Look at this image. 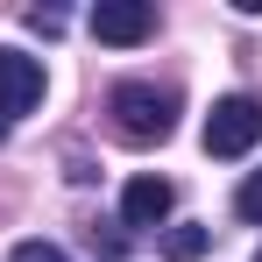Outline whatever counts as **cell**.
I'll list each match as a JSON object with an SVG mask.
<instances>
[{
    "mask_svg": "<svg viewBox=\"0 0 262 262\" xmlns=\"http://www.w3.org/2000/svg\"><path fill=\"white\" fill-rule=\"evenodd\" d=\"M106 114H114V135L149 149V142H170L177 128V92L170 85H149V78H121L106 92Z\"/></svg>",
    "mask_w": 262,
    "mask_h": 262,
    "instance_id": "obj_1",
    "label": "cell"
},
{
    "mask_svg": "<svg viewBox=\"0 0 262 262\" xmlns=\"http://www.w3.org/2000/svg\"><path fill=\"white\" fill-rule=\"evenodd\" d=\"M255 142H262V99L234 92L206 114V156H248Z\"/></svg>",
    "mask_w": 262,
    "mask_h": 262,
    "instance_id": "obj_2",
    "label": "cell"
},
{
    "mask_svg": "<svg viewBox=\"0 0 262 262\" xmlns=\"http://www.w3.org/2000/svg\"><path fill=\"white\" fill-rule=\"evenodd\" d=\"M36 106H43V57L0 50V142H7V128H14L21 114H36Z\"/></svg>",
    "mask_w": 262,
    "mask_h": 262,
    "instance_id": "obj_3",
    "label": "cell"
},
{
    "mask_svg": "<svg viewBox=\"0 0 262 262\" xmlns=\"http://www.w3.org/2000/svg\"><path fill=\"white\" fill-rule=\"evenodd\" d=\"M92 36H99V43H149V36H156V7H149V0H99V7H92Z\"/></svg>",
    "mask_w": 262,
    "mask_h": 262,
    "instance_id": "obj_4",
    "label": "cell"
},
{
    "mask_svg": "<svg viewBox=\"0 0 262 262\" xmlns=\"http://www.w3.org/2000/svg\"><path fill=\"white\" fill-rule=\"evenodd\" d=\"M170 206H177V184L170 177H156V170H142V177H128V191H121V220L128 227H163L170 220Z\"/></svg>",
    "mask_w": 262,
    "mask_h": 262,
    "instance_id": "obj_5",
    "label": "cell"
},
{
    "mask_svg": "<svg viewBox=\"0 0 262 262\" xmlns=\"http://www.w3.org/2000/svg\"><path fill=\"white\" fill-rule=\"evenodd\" d=\"M206 241H213V234L191 227V220H184V227H163V255H170V262H199V255H206Z\"/></svg>",
    "mask_w": 262,
    "mask_h": 262,
    "instance_id": "obj_6",
    "label": "cell"
},
{
    "mask_svg": "<svg viewBox=\"0 0 262 262\" xmlns=\"http://www.w3.org/2000/svg\"><path fill=\"white\" fill-rule=\"evenodd\" d=\"M234 213L248 220V227H262V170L241 177V191H234Z\"/></svg>",
    "mask_w": 262,
    "mask_h": 262,
    "instance_id": "obj_7",
    "label": "cell"
},
{
    "mask_svg": "<svg viewBox=\"0 0 262 262\" xmlns=\"http://www.w3.org/2000/svg\"><path fill=\"white\" fill-rule=\"evenodd\" d=\"M7 262H71V255H64L57 241H14V255H7Z\"/></svg>",
    "mask_w": 262,
    "mask_h": 262,
    "instance_id": "obj_8",
    "label": "cell"
},
{
    "mask_svg": "<svg viewBox=\"0 0 262 262\" xmlns=\"http://www.w3.org/2000/svg\"><path fill=\"white\" fill-rule=\"evenodd\" d=\"M255 262H262V255H255Z\"/></svg>",
    "mask_w": 262,
    "mask_h": 262,
    "instance_id": "obj_9",
    "label": "cell"
}]
</instances>
